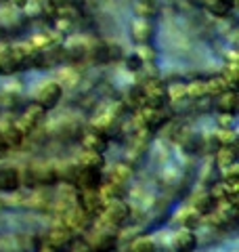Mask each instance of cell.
<instances>
[{
  "instance_id": "1",
  "label": "cell",
  "mask_w": 239,
  "mask_h": 252,
  "mask_svg": "<svg viewBox=\"0 0 239 252\" xmlns=\"http://www.w3.org/2000/svg\"><path fill=\"white\" fill-rule=\"evenodd\" d=\"M59 97H61V86L59 84H55V82L44 84L42 89H40V93H38V105H40V109L53 107L59 101Z\"/></svg>"
},
{
  "instance_id": "2",
  "label": "cell",
  "mask_w": 239,
  "mask_h": 252,
  "mask_svg": "<svg viewBox=\"0 0 239 252\" xmlns=\"http://www.w3.org/2000/svg\"><path fill=\"white\" fill-rule=\"evenodd\" d=\"M105 215H107V219L111 220V223L120 225V223H122V220H124L126 217H128V208H126L122 202H114V204H111V206L107 208Z\"/></svg>"
},
{
  "instance_id": "3",
  "label": "cell",
  "mask_w": 239,
  "mask_h": 252,
  "mask_svg": "<svg viewBox=\"0 0 239 252\" xmlns=\"http://www.w3.org/2000/svg\"><path fill=\"white\" fill-rule=\"evenodd\" d=\"M174 242H177V244H174V248H177V250H180V252H189V248H193L195 238H193V233H189V231H180Z\"/></svg>"
},
{
  "instance_id": "4",
  "label": "cell",
  "mask_w": 239,
  "mask_h": 252,
  "mask_svg": "<svg viewBox=\"0 0 239 252\" xmlns=\"http://www.w3.org/2000/svg\"><path fill=\"white\" fill-rule=\"evenodd\" d=\"M19 183V177L15 170H0V189H15Z\"/></svg>"
},
{
  "instance_id": "5",
  "label": "cell",
  "mask_w": 239,
  "mask_h": 252,
  "mask_svg": "<svg viewBox=\"0 0 239 252\" xmlns=\"http://www.w3.org/2000/svg\"><path fill=\"white\" fill-rule=\"evenodd\" d=\"M2 141L4 143H11V145H17V141H21V128H15V126L6 128L2 132Z\"/></svg>"
},
{
  "instance_id": "6",
  "label": "cell",
  "mask_w": 239,
  "mask_h": 252,
  "mask_svg": "<svg viewBox=\"0 0 239 252\" xmlns=\"http://www.w3.org/2000/svg\"><path fill=\"white\" fill-rule=\"evenodd\" d=\"M86 147H90L92 152H101V149L105 147V143H103L101 137H89L86 139Z\"/></svg>"
},
{
  "instance_id": "7",
  "label": "cell",
  "mask_w": 239,
  "mask_h": 252,
  "mask_svg": "<svg viewBox=\"0 0 239 252\" xmlns=\"http://www.w3.org/2000/svg\"><path fill=\"white\" fill-rule=\"evenodd\" d=\"M130 252H153V244L151 242H134Z\"/></svg>"
}]
</instances>
